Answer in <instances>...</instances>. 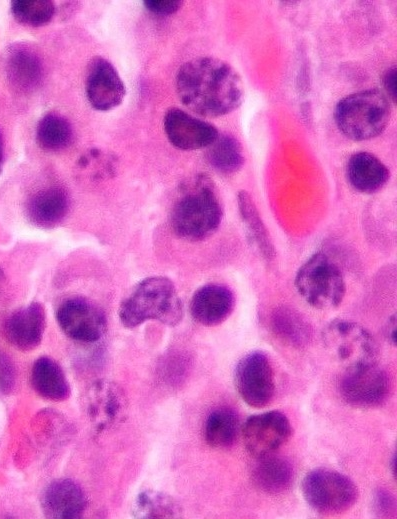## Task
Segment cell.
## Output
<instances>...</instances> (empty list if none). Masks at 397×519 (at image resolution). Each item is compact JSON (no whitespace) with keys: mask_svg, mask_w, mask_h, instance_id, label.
<instances>
[{"mask_svg":"<svg viewBox=\"0 0 397 519\" xmlns=\"http://www.w3.org/2000/svg\"><path fill=\"white\" fill-rule=\"evenodd\" d=\"M143 3L148 11L159 16L171 15L182 5L179 0H145Z\"/></svg>","mask_w":397,"mask_h":519,"instance_id":"1f68e13d","label":"cell"},{"mask_svg":"<svg viewBox=\"0 0 397 519\" xmlns=\"http://www.w3.org/2000/svg\"><path fill=\"white\" fill-rule=\"evenodd\" d=\"M389 390L388 375L376 363L346 369L339 385L343 400L357 408H374L383 404Z\"/></svg>","mask_w":397,"mask_h":519,"instance_id":"30bf717a","label":"cell"},{"mask_svg":"<svg viewBox=\"0 0 397 519\" xmlns=\"http://www.w3.org/2000/svg\"><path fill=\"white\" fill-rule=\"evenodd\" d=\"M239 430L240 423L237 413L231 408L220 407L207 416L204 437L209 446L225 449L235 443Z\"/></svg>","mask_w":397,"mask_h":519,"instance_id":"cb8c5ba5","label":"cell"},{"mask_svg":"<svg viewBox=\"0 0 397 519\" xmlns=\"http://www.w3.org/2000/svg\"><path fill=\"white\" fill-rule=\"evenodd\" d=\"M271 325L281 339L295 347H303L311 339L312 330L309 323L303 315L292 308H277L272 313Z\"/></svg>","mask_w":397,"mask_h":519,"instance_id":"d4e9b609","label":"cell"},{"mask_svg":"<svg viewBox=\"0 0 397 519\" xmlns=\"http://www.w3.org/2000/svg\"><path fill=\"white\" fill-rule=\"evenodd\" d=\"M11 13L23 25L40 27L51 21L55 5L49 0H13Z\"/></svg>","mask_w":397,"mask_h":519,"instance_id":"f1b7e54d","label":"cell"},{"mask_svg":"<svg viewBox=\"0 0 397 519\" xmlns=\"http://www.w3.org/2000/svg\"><path fill=\"white\" fill-rule=\"evenodd\" d=\"M5 284H6V276H5L3 269L0 267V298L3 294Z\"/></svg>","mask_w":397,"mask_h":519,"instance_id":"e575fe53","label":"cell"},{"mask_svg":"<svg viewBox=\"0 0 397 519\" xmlns=\"http://www.w3.org/2000/svg\"><path fill=\"white\" fill-rule=\"evenodd\" d=\"M45 325L43 305L32 302L8 316L4 323V334L11 345L22 351H29L41 343Z\"/></svg>","mask_w":397,"mask_h":519,"instance_id":"9a60e30c","label":"cell"},{"mask_svg":"<svg viewBox=\"0 0 397 519\" xmlns=\"http://www.w3.org/2000/svg\"><path fill=\"white\" fill-rule=\"evenodd\" d=\"M292 435V426L280 411H267L247 418L242 427L246 450L255 458L277 451Z\"/></svg>","mask_w":397,"mask_h":519,"instance_id":"8fae6325","label":"cell"},{"mask_svg":"<svg viewBox=\"0 0 397 519\" xmlns=\"http://www.w3.org/2000/svg\"><path fill=\"white\" fill-rule=\"evenodd\" d=\"M373 510L380 518L395 517L396 502L392 494L385 489H377L373 496Z\"/></svg>","mask_w":397,"mask_h":519,"instance_id":"f546056e","label":"cell"},{"mask_svg":"<svg viewBox=\"0 0 397 519\" xmlns=\"http://www.w3.org/2000/svg\"><path fill=\"white\" fill-rule=\"evenodd\" d=\"M43 63L38 51L30 44H11L6 52V75L10 85L19 92L34 90L43 78Z\"/></svg>","mask_w":397,"mask_h":519,"instance_id":"e0dca14e","label":"cell"},{"mask_svg":"<svg viewBox=\"0 0 397 519\" xmlns=\"http://www.w3.org/2000/svg\"><path fill=\"white\" fill-rule=\"evenodd\" d=\"M234 308V295L230 288L209 283L198 288L190 301L193 319L204 326H216L224 322Z\"/></svg>","mask_w":397,"mask_h":519,"instance_id":"ac0fdd59","label":"cell"},{"mask_svg":"<svg viewBox=\"0 0 397 519\" xmlns=\"http://www.w3.org/2000/svg\"><path fill=\"white\" fill-rule=\"evenodd\" d=\"M302 494L307 504L324 515L340 514L356 503V484L346 475L327 468H316L302 480Z\"/></svg>","mask_w":397,"mask_h":519,"instance_id":"8992f818","label":"cell"},{"mask_svg":"<svg viewBox=\"0 0 397 519\" xmlns=\"http://www.w3.org/2000/svg\"><path fill=\"white\" fill-rule=\"evenodd\" d=\"M389 170L375 155L369 152L353 154L346 165V177L350 185L361 193L379 191L389 179Z\"/></svg>","mask_w":397,"mask_h":519,"instance_id":"ffe728a7","label":"cell"},{"mask_svg":"<svg viewBox=\"0 0 397 519\" xmlns=\"http://www.w3.org/2000/svg\"><path fill=\"white\" fill-rule=\"evenodd\" d=\"M132 514L140 519L176 518L181 515V507L164 492L145 490L136 496Z\"/></svg>","mask_w":397,"mask_h":519,"instance_id":"83f0119b","label":"cell"},{"mask_svg":"<svg viewBox=\"0 0 397 519\" xmlns=\"http://www.w3.org/2000/svg\"><path fill=\"white\" fill-rule=\"evenodd\" d=\"M222 217V205L213 181L200 174L180 188L171 210L170 222L178 237L197 242L213 235Z\"/></svg>","mask_w":397,"mask_h":519,"instance_id":"7a4b0ae2","label":"cell"},{"mask_svg":"<svg viewBox=\"0 0 397 519\" xmlns=\"http://www.w3.org/2000/svg\"><path fill=\"white\" fill-rule=\"evenodd\" d=\"M2 166H3V141H2V136L0 134V173L2 171Z\"/></svg>","mask_w":397,"mask_h":519,"instance_id":"8d00e7d4","label":"cell"},{"mask_svg":"<svg viewBox=\"0 0 397 519\" xmlns=\"http://www.w3.org/2000/svg\"><path fill=\"white\" fill-rule=\"evenodd\" d=\"M295 287L303 299L317 309L335 308L345 295V282L340 269L321 252L313 254L299 268Z\"/></svg>","mask_w":397,"mask_h":519,"instance_id":"5b68a950","label":"cell"},{"mask_svg":"<svg viewBox=\"0 0 397 519\" xmlns=\"http://www.w3.org/2000/svg\"><path fill=\"white\" fill-rule=\"evenodd\" d=\"M234 383L242 400L253 408H263L275 394L274 372L267 355L253 351L243 356L234 371Z\"/></svg>","mask_w":397,"mask_h":519,"instance_id":"ba28073f","label":"cell"},{"mask_svg":"<svg viewBox=\"0 0 397 519\" xmlns=\"http://www.w3.org/2000/svg\"><path fill=\"white\" fill-rule=\"evenodd\" d=\"M390 113L387 96L379 89H367L343 97L335 107L334 118L347 138L361 141L378 136L386 128Z\"/></svg>","mask_w":397,"mask_h":519,"instance_id":"277c9868","label":"cell"},{"mask_svg":"<svg viewBox=\"0 0 397 519\" xmlns=\"http://www.w3.org/2000/svg\"><path fill=\"white\" fill-rule=\"evenodd\" d=\"M33 389L44 399L64 401L70 395V386L61 366L52 358H38L31 369Z\"/></svg>","mask_w":397,"mask_h":519,"instance_id":"7402d4cb","label":"cell"},{"mask_svg":"<svg viewBox=\"0 0 397 519\" xmlns=\"http://www.w3.org/2000/svg\"><path fill=\"white\" fill-rule=\"evenodd\" d=\"M16 372L11 359L0 350V396L8 395L15 386Z\"/></svg>","mask_w":397,"mask_h":519,"instance_id":"4dcf8cb0","label":"cell"},{"mask_svg":"<svg viewBox=\"0 0 397 519\" xmlns=\"http://www.w3.org/2000/svg\"><path fill=\"white\" fill-rule=\"evenodd\" d=\"M85 405L88 418L97 432L121 422L127 409L123 390L108 380H98L89 387Z\"/></svg>","mask_w":397,"mask_h":519,"instance_id":"4fadbf2b","label":"cell"},{"mask_svg":"<svg viewBox=\"0 0 397 519\" xmlns=\"http://www.w3.org/2000/svg\"><path fill=\"white\" fill-rule=\"evenodd\" d=\"M209 164L222 174H233L244 164V154L238 140L229 134H218L207 147Z\"/></svg>","mask_w":397,"mask_h":519,"instance_id":"484cf974","label":"cell"},{"mask_svg":"<svg viewBox=\"0 0 397 519\" xmlns=\"http://www.w3.org/2000/svg\"><path fill=\"white\" fill-rule=\"evenodd\" d=\"M182 317L183 305L176 287L163 276L148 277L138 282L119 307V318L126 328H135L147 320L175 326Z\"/></svg>","mask_w":397,"mask_h":519,"instance_id":"3957f363","label":"cell"},{"mask_svg":"<svg viewBox=\"0 0 397 519\" xmlns=\"http://www.w3.org/2000/svg\"><path fill=\"white\" fill-rule=\"evenodd\" d=\"M237 203L249 241L263 258L272 260L275 257L274 245L253 199L246 191H239Z\"/></svg>","mask_w":397,"mask_h":519,"instance_id":"603a6c76","label":"cell"},{"mask_svg":"<svg viewBox=\"0 0 397 519\" xmlns=\"http://www.w3.org/2000/svg\"><path fill=\"white\" fill-rule=\"evenodd\" d=\"M322 338L328 352L346 369L377 362L379 348L374 337L356 322L334 319L324 328Z\"/></svg>","mask_w":397,"mask_h":519,"instance_id":"52a82bcc","label":"cell"},{"mask_svg":"<svg viewBox=\"0 0 397 519\" xmlns=\"http://www.w3.org/2000/svg\"><path fill=\"white\" fill-rule=\"evenodd\" d=\"M85 90L90 105L99 111L119 106L126 89L115 67L103 57H94L87 69Z\"/></svg>","mask_w":397,"mask_h":519,"instance_id":"7c38bea8","label":"cell"},{"mask_svg":"<svg viewBox=\"0 0 397 519\" xmlns=\"http://www.w3.org/2000/svg\"><path fill=\"white\" fill-rule=\"evenodd\" d=\"M56 319L65 335L82 343L100 340L107 329L103 310L80 296L64 299L56 310Z\"/></svg>","mask_w":397,"mask_h":519,"instance_id":"9c48e42d","label":"cell"},{"mask_svg":"<svg viewBox=\"0 0 397 519\" xmlns=\"http://www.w3.org/2000/svg\"><path fill=\"white\" fill-rule=\"evenodd\" d=\"M176 90L186 107L207 117L229 114L244 97L239 74L227 62L214 57L184 63L176 75Z\"/></svg>","mask_w":397,"mask_h":519,"instance_id":"6da1fadb","label":"cell"},{"mask_svg":"<svg viewBox=\"0 0 397 519\" xmlns=\"http://www.w3.org/2000/svg\"><path fill=\"white\" fill-rule=\"evenodd\" d=\"M73 131L69 121L62 115L49 112L38 122L36 140L38 145L46 151H60L69 146Z\"/></svg>","mask_w":397,"mask_h":519,"instance_id":"4316f807","label":"cell"},{"mask_svg":"<svg viewBox=\"0 0 397 519\" xmlns=\"http://www.w3.org/2000/svg\"><path fill=\"white\" fill-rule=\"evenodd\" d=\"M382 84L389 97L394 103L397 99V69L396 66L387 68L382 75Z\"/></svg>","mask_w":397,"mask_h":519,"instance_id":"d6a6232c","label":"cell"},{"mask_svg":"<svg viewBox=\"0 0 397 519\" xmlns=\"http://www.w3.org/2000/svg\"><path fill=\"white\" fill-rule=\"evenodd\" d=\"M163 124L170 143L181 150L208 147L219 134L209 122L194 117L179 108L169 109L164 116Z\"/></svg>","mask_w":397,"mask_h":519,"instance_id":"5bb4252c","label":"cell"},{"mask_svg":"<svg viewBox=\"0 0 397 519\" xmlns=\"http://www.w3.org/2000/svg\"><path fill=\"white\" fill-rule=\"evenodd\" d=\"M256 460L252 480L258 489L268 494H280L289 489L294 478L290 461L274 453Z\"/></svg>","mask_w":397,"mask_h":519,"instance_id":"44dd1931","label":"cell"},{"mask_svg":"<svg viewBox=\"0 0 397 519\" xmlns=\"http://www.w3.org/2000/svg\"><path fill=\"white\" fill-rule=\"evenodd\" d=\"M69 197L67 192L58 186L42 188L35 192L26 204L29 221L40 228L57 226L68 213Z\"/></svg>","mask_w":397,"mask_h":519,"instance_id":"d6986e66","label":"cell"},{"mask_svg":"<svg viewBox=\"0 0 397 519\" xmlns=\"http://www.w3.org/2000/svg\"><path fill=\"white\" fill-rule=\"evenodd\" d=\"M40 503L47 518L76 519L84 514L87 499L78 483L69 478H60L45 488Z\"/></svg>","mask_w":397,"mask_h":519,"instance_id":"2e32d148","label":"cell"},{"mask_svg":"<svg viewBox=\"0 0 397 519\" xmlns=\"http://www.w3.org/2000/svg\"><path fill=\"white\" fill-rule=\"evenodd\" d=\"M392 474L395 477L396 476V453L394 452L393 457L391 459V466Z\"/></svg>","mask_w":397,"mask_h":519,"instance_id":"d590c367","label":"cell"},{"mask_svg":"<svg viewBox=\"0 0 397 519\" xmlns=\"http://www.w3.org/2000/svg\"><path fill=\"white\" fill-rule=\"evenodd\" d=\"M386 335L392 344H396V318L392 317L386 327Z\"/></svg>","mask_w":397,"mask_h":519,"instance_id":"836d02e7","label":"cell"}]
</instances>
